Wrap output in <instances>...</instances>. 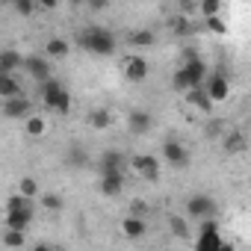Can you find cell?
Returning a JSON list of instances; mask_svg holds the SVG:
<instances>
[{
    "label": "cell",
    "mask_w": 251,
    "mask_h": 251,
    "mask_svg": "<svg viewBox=\"0 0 251 251\" xmlns=\"http://www.w3.org/2000/svg\"><path fill=\"white\" fill-rule=\"evenodd\" d=\"M21 65H24V56L15 48L0 50V74H15V71H21Z\"/></svg>",
    "instance_id": "16"
},
{
    "label": "cell",
    "mask_w": 251,
    "mask_h": 251,
    "mask_svg": "<svg viewBox=\"0 0 251 251\" xmlns=\"http://www.w3.org/2000/svg\"><path fill=\"white\" fill-rule=\"evenodd\" d=\"M127 166H133V172L145 180V183H157L160 180V163L154 154H136Z\"/></svg>",
    "instance_id": "7"
},
{
    "label": "cell",
    "mask_w": 251,
    "mask_h": 251,
    "mask_svg": "<svg viewBox=\"0 0 251 251\" xmlns=\"http://www.w3.org/2000/svg\"><path fill=\"white\" fill-rule=\"evenodd\" d=\"M169 230H172V236H177V239H192V227H189V222L180 216V213H169Z\"/></svg>",
    "instance_id": "21"
},
{
    "label": "cell",
    "mask_w": 251,
    "mask_h": 251,
    "mask_svg": "<svg viewBox=\"0 0 251 251\" xmlns=\"http://www.w3.org/2000/svg\"><path fill=\"white\" fill-rule=\"evenodd\" d=\"M204 95L210 98V103H222V100H227V95H230V80L225 77V74H207V80H204Z\"/></svg>",
    "instance_id": "9"
},
{
    "label": "cell",
    "mask_w": 251,
    "mask_h": 251,
    "mask_svg": "<svg viewBox=\"0 0 251 251\" xmlns=\"http://www.w3.org/2000/svg\"><path fill=\"white\" fill-rule=\"evenodd\" d=\"M219 216V204L210 192H195L186 198V207H183V219L186 222H216Z\"/></svg>",
    "instance_id": "3"
},
{
    "label": "cell",
    "mask_w": 251,
    "mask_h": 251,
    "mask_svg": "<svg viewBox=\"0 0 251 251\" xmlns=\"http://www.w3.org/2000/svg\"><path fill=\"white\" fill-rule=\"evenodd\" d=\"M50 251H62V248H50Z\"/></svg>",
    "instance_id": "38"
},
{
    "label": "cell",
    "mask_w": 251,
    "mask_h": 251,
    "mask_svg": "<svg viewBox=\"0 0 251 251\" xmlns=\"http://www.w3.org/2000/svg\"><path fill=\"white\" fill-rule=\"evenodd\" d=\"M222 251H236V245H233L230 239H225V242H222Z\"/></svg>",
    "instance_id": "36"
},
{
    "label": "cell",
    "mask_w": 251,
    "mask_h": 251,
    "mask_svg": "<svg viewBox=\"0 0 251 251\" xmlns=\"http://www.w3.org/2000/svg\"><path fill=\"white\" fill-rule=\"evenodd\" d=\"M15 192H18L21 198H30V201H39V195H42V183H39V177H33V175H24V177L18 180V186H15Z\"/></svg>",
    "instance_id": "19"
},
{
    "label": "cell",
    "mask_w": 251,
    "mask_h": 251,
    "mask_svg": "<svg viewBox=\"0 0 251 251\" xmlns=\"http://www.w3.org/2000/svg\"><path fill=\"white\" fill-rule=\"evenodd\" d=\"M127 45H130V48H154V45H157V36H154L151 30H133V33L127 36Z\"/></svg>",
    "instance_id": "25"
},
{
    "label": "cell",
    "mask_w": 251,
    "mask_h": 251,
    "mask_svg": "<svg viewBox=\"0 0 251 251\" xmlns=\"http://www.w3.org/2000/svg\"><path fill=\"white\" fill-rule=\"evenodd\" d=\"M148 71H151V65H148V59L139 56V53H130L127 59H124V77H127L130 83H142V80L148 77Z\"/></svg>",
    "instance_id": "12"
},
{
    "label": "cell",
    "mask_w": 251,
    "mask_h": 251,
    "mask_svg": "<svg viewBox=\"0 0 251 251\" xmlns=\"http://www.w3.org/2000/svg\"><path fill=\"white\" fill-rule=\"evenodd\" d=\"M21 68H24L36 83H45V80L53 77V74H50V71H53V68H50V59H48L45 53H30V56H24V65H21Z\"/></svg>",
    "instance_id": "8"
},
{
    "label": "cell",
    "mask_w": 251,
    "mask_h": 251,
    "mask_svg": "<svg viewBox=\"0 0 251 251\" xmlns=\"http://www.w3.org/2000/svg\"><path fill=\"white\" fill-rule=\"evenodd\" d=\"M121 233L127 236V239H145V233H148V225H145V219H136V216H124L121 219Z\"/></svg>",
    "instance_id": "15"
},
{
    "label": "cell",
    "mask_w": 251,
    "mask_h": 251,
    "mask_svg": "<svg viewBox=\"0 0 251 251\" xmlns=\"http://www.w3.org/2000/svg\"><path fill=\"white\" fill-rule=\"evenodd\" d=\"M77 42H80V48L89 50L92 56H112L115 48H118L115 36H112L106 27H100V24H89V27H83L80 36H77Z\"/></svg>",
    "instance_id": "1"
},
{
    "label": "cell",
    "mask_w": 251,
    "mask_h": 251,
    "mask_svg": "<svg viewBox=\"0 0 251 251\" xmlns=\"http://www.w3.org/2000/svg\"><path fill=\"white\" fill-rule=\"evenodd\" d=\"M183 98H186V103H189V106H195L198 112H204V115H210V112H213V103H210V98L204 95V89H189Z\"/></svg>",
    "instance_id": "22"
},
{
    "label": "cell",
    "mask_w": 251,
    "mask_h": 251,
    "mask_svg": "<svg viewBox=\"0 0 251 251\" xmlns=\"http://www.w3.org/2000/svg\"><path fill=\"white\" fill-rule=\"evenodd\" d=\"M24 242H27V233H21V230H3V236H0V245H3L6 251H18V248H24Z\"/></svg>",
    "instance_id": "24"
},
{
    "label": "cell",
    "mask_w": 251,
    "mask_h": 251,
    "mask_svg": "<svg viewBox=\"0 0 251 251\" xmlns=\"http://www.w3.org/2000/svg\"><path fill=\"white\" fill-rule=\"evenodd\" d=\"M45 133H48V118H42V115H30V118H27V136L42 139Z\"/></svg>",
    "instance_id": "27"
},
{
    "label": "cell",
    "mask_w": 251,
    "mask_h": 251,
    "mask_svg": "<svg viewBox=\"0 0 251 251\" xmlns=\"http://www.w3.org/2000/svg\"><path fill=\"white\" fill-rule=\"evenodd\" d=\"M33 219H36V216H27V213H6V227L27 233V227L33 225Z\"/></svg>",
    "instance_id": "26"
},
{
    "label": "cell",
    "mask_w": 251,
    "mask_h": 251,
    "mask_svg": "<svg viewBox=\"0 0 251 251\" xmlns=\"http://www.w3.org/2000/svg\"><path fill=\"white\" fill-rule=\"evenodd\" d=\"M71 53V45H68V39H62V36H53V39H48L45 42V56L48 59H65Z\"/></svg>",
    "instance_id": "17"
},
{
    "label": "cell",
    "mask_w": 251,
    "mask_h": 251,
    "mask_svg": "<svg viewBox=\"0 0 251 251\" xmlns=\"http://www.w3.org/2000/svg\"><path fill=\"white\" fill-rule=\"evenodd\" d=\"M12 9H15L18 15H24V18H27V15H33V12L39 9V3H33V0H15Z\"/></svg>",
    "instance_id": "32"
},
{
    "label": "cell",
    "mask_w": 251,
    "mask_h": 251,
    "mask_svg": "<svg viewBox=\"0 0 251 251\" xmlns=\"http://www.w3.org/2000/svg\"><path fill=\"white\" fill-rule=\"evenodd\" d=\"M124 192V175H100V195L118 198Z\"/></svg>",
    "instance_id": "18"
},
{
    "label": "cell",
    "mask_w": 251,
    "mask_h": 251,
    "mask_svg": "<svg viewBox=\"0 0 251 251\" xmlns=\"http://www.w3.org/2000/svg\"><path fill=\"white\" fill-rule=\"evenodd\" d=\"M89 124L95 130H106L109 124H112V115H109V109H92L89 112Z\"/></svg>",
    "instance_id": "30"
},
{
    "label": "cell",
    "mask_w": 251,
    "mask_h": 251,
    "mask_svg": "<svg viewBox=\"0 0 251 251\" xmlns=\"http://www.w3.org/2000/svg\"><path fill=\"white\" fill-rule=\"evenodd\" d=\"M204 24H207V30H210V33H216V36H227V24H225L219 15H213V18H204Z\"/></svg>",
    "instance_id": "31"
},
{
    "label": "cell",
    "mask_w": 251,
    "mask_h": 251,
    "mask_svg": "<svg viewBox=\"0 0 251 251\" xmlns=\"http://www.w3.org/2000/svg\"><path fill=\"white\" fill-rule=\"evenodd\" d=\"M130 160L124 157L121 151H106L103 157H100V175H124V166H127Z\"/></svg>",
    "instance_id": "13"
},
{
    "label": "cell",
    "mask_w": 251,
    "mask_h": 251,
    "mask_svg": "<svg viewBox=\"0 0 251 251\" xmlns=\"http://www.w3.org/2000/svg\"><path fill=\"white\" fill-rule=\"evenodd\" d=\"M172 86H175L180 95H186V92H189V83H186V77H183V71H180V68L172 74Z\"/></svg>",
    "instance_id": "33"
},
{
    "label": "cell",
    "mask_w": 251,
    "mask_h": 251,
    "mask_svg": "<svg viewBox=\"0 0 251 251\" xmlns=\"http://www.w3.org/2000/svg\"><path fill=\"white\" fill-rule=\"evenodd\" d=\"M222 242H225V236H222L219 225L216 222H201V230L195 236V251H222Z\"/></svg>",
    "instance_id": "6"
},
{
    "label": "cell",
    "mask_w": 251,
    "mask_h": 251,
    "mask_svg": "<svg viewBox=\"0 0 251 251\" xmlns=\"http://www.w3.org/2000/svg\"><path fill=\"white\" fill-rule=\"evenodd\" d=\"M219 9H222V3H219V0H204V3H201V15H204V18H213V15H219Z\"/></svg>",
    "instance_id": "34"
},
{
    "label": "cell",
    "mask_w": 251,
    "mask_h": 251,
    "mask_svg": "<svg viewBox=\"0 0 251 251\" xmlns=\"http://www.w3.org/2000/svg\"><path fill=\"white\" fill-rule=\"evenodd\" d=\"M39 204H42L45 213H62L65 210V198L59 192H42L39 195Z\"/></svg>",
    "instance_id": "23"
},
{
    "label": "cell",
    "mask_w": 251,
    "mask_h": 251,
    "mask_svg": "<svg viewBox=\"0 0 251 251\" xmlns=\"http://www.w3.org/2000/svg\"><path fill=\"white\" fill-rule=\"evenodd\" d=\"M239 151H245V133L233 130L225 136V154H239Z\"/></svg>",
    "instance_id": "28"
},
{
    "label": "cell",
    "mask_w": 251,
    "mask_h": 251,
    "mask_svg": "<svg viewBox=\"0 0 251 251\" xmlns=\"http://www.w3.org/2000/svg\"><path fill=\"white\" fill-rule=\"evenodd\" d=\"M39 98H42L45 109L53 112V115H68L71 112V92L59 80H53V77L39 83Z\"/></svg>",
    "instance_id": "2"
},
{
    "label": "cell",
    "mask_w": 251,
    "mask_h": 251,
    "mask_svg": "<svg viewBox=\"0 0 251 251\" xmlns=\"http://www.w3.org/2000/svg\"><path fill=\"white\" fill-rule=\"evenodd\" d=\"M12 98H24V86L15 74H0V100H12Z\"/></svg>",
    "instance_id": "14"
},
{
    "label": "cell",
    "mask_w": 251,
    "mask_h": 251,
    "mask_svg": "<svg viewBox=\"0 0 251 251\" xmlns=\"http://www.w3.org/2000/svg\"><path fill=\"white\" fill-rule=\"evenodd\" d=\"M6 213H27V216H36V201L21 198L18 192H12V195L6 198Z\"/></svg>",
    "instance_id": "20"
},
{
    "label": "cell",
    "mask_w": 251,
    "mask_h": 251,
    "mask_svg": "<svg viewBox=\"0 0 251 251\" xmlns=\"http://www.w3.org/2000/svg\"><path fill=\"white\" fill-rule=\"evenodd\" d=\"M163 160H166L172 169L183 172V169H189L192 154H189V148H186L183 142H177V139H166V142H163Z\"/></svg>",
    "instance_id": "5"
},
{
    "label": "cell",
    "mask_w": 251,
    "mask_h": 251,
    "mask_svg": "<svg viewBox=\"0 0 251 251\" xmlns=\"http://www.w3.org/2000/svg\"><path fill=\"white\" fill-rule=\"evenodd\" d=\"M0 112H3V118H21V121H27L30 115H33V100L24 95V98H12V100H3L0 103Z\"/></svg>",
    "instance_id": "10"
},
{
    "label": "cell",
    "mask_w": 251,
    "mask_h": 251,
    "mask_svg": "<svg viewBox=\"0 0 251 251\" xmlns=\"http://www.w3.org/2000/svg\"><path fill=\"white\" fill-rule=\"evenodd\" d=\"M151 127H154V115L148 109H130L127 112V130L133 136H145V133H151Z\"/></svg>",
    "instance_id": "11"
},
{
    "label": "cell",
    "mask_w": 251,
    "mask_h": 251,
    "mask_svg": "<svg viewBox=\"0 0 251 251\" xmlns=\"http://www.w3.org/2000/svg\"><path fill=\"white\" fill-rule=\"evenodd\" d=\"M65 163H68L71 169H83V166L89 163V154H86V151H83V148L74 142V145L68 148V154H65Z\"/></svg>",
    "instance_id": "29"
},
{
    "label": "cell",
    "mask_w": 251,
    "mask_h": 251,
    "mask_svg": "<svg viewBox=\"0 0 251 251\" xmlns=\"http://www.w3.org/2000/svg\"><path fill=\"white\" fill-rule=\"evenodd\" d=\"M33 251H50V245H45V242H39V245H33Z\"/></svg>",
    "instance_id": "37"
},
{
    "label": "cell",
    "mask_w": 251,
    "mask_h": 251,
    "mask_svg": "<svg viewBox=\"0 0 251 251\" xmlns=\"http://www.w3.org/2000/svg\"><path fill=\"white\" fill-rule=\"evenodd\" d=\"M180 71H183L189 89H201L204 80H207V62H204V56H198L195 50H186V59H183Z\"/></svg>",
    "instance_id": "4"
},
{
    "label": "cell",
    "mask_w": 251,
    "mask_h": 251,
    "mask_svg": "<svg viewBox=\"0 0 251 251\" xmlns=\"http://www.w3.org/2000/svg\"><path fill=\"white\" fill-rule=\"evenodd\" d=\"M145 213H148V204H145V201H139V198H136V201H130V213H127V216L145 219Z\"/></svg>",
    "instance_id": "35"
}]
</instances>
